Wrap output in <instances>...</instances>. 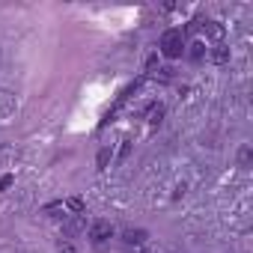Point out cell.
<instances>
[{"label": "cell", "instance_id": "16", "mask_svg": "<svg viewBox=\"0 0 253 253\" xmlns=\"http://www.w3.org/2000/svg\"><path fill=\"white\" fill-rule=\"evenodd\" d=\"M155 66H158V57H155V54H152V57H149V60H146V69H155Z\"/></svg>", "mask_w": 253, "mask_h": 253}, {"label": "cell", "instance_id": "15", "mask_svg": "<svg viewBox=\"0 0 253 253\" xmlns=\"http://www.w3.org/2000/svg\"><path fill=\"white\" fill-rule=\"evenodd\" d=\"M57 253H78V247H75V244H69V241H66V244H60V250H57Z\"/></svg>", "mask_w": 253, "mask_h": 253}, {"label": "cell", "instance_id": "4", "mask_svg": "<svg viewBox=\"0 0 253 253\" xmlns=\"http://www.w3.org/2000/svg\"><path fill=\"white\" fill-rule=\"evenodd\" d=\"M203 27H206V33H209V36H211V39H214L217 45H223V36H226V27H223L220 21H206Z\"/></svg>", "mask_w": 253, "mask_h": 253}, {"label": "cell", "instance_id": "7", "mask_svg": "<svg viewBox=\"0 0 253 253\" xmlns=\"http://www.w3.org/2000/svg\"><path fill=\"white\" fill-rule=\"evenodd\" d=\"M110 158H113V149H110V146H104V149H98V155H95V167H98V170H107V164H110Z\"/></svg>", "mask_w": 253, "mask_h": 253}, {"label": "cell", "instance_id": "6", "mask_svg": "<svg viewBox=\"0 0 253 253\" xmlns=\"http://www.w3.org/2000/svg\"><path fill=\"white\" fill-rule=\"evenodd\" d=\"M81 229H86V214H72V220L66 223V232L75 235V232H81Z\"/></svg>", "mask_w": 253, "mask_h": 253}, {"label": "cell", "instance_id": "11", "mask_svg": "<svg viewBox=\"0 0 253 253\" xmlns=\"http://www.w3.org/2000/svg\"><path fill=\"white\" fill-rule=\"evenodd\" d=\"M45 211H48L51 217H63L60 211H66V206H63V200H57V203H48V206H45Z\"/></svg>", "mask_w": 253, "mask_h": 253}, {"label": "cell", "instance_id": "8", "mask_svg": "<svg viewBox=\"0 0 253 253\" xmlns=\"http://www.w3.org/2000/svg\"><path fill=\"white\" fill-rule=\"evenodd\" d=\"M250 161H253V149L244 143V146L238 149V167H241V170H247V167H250Z\"/></svg>", "mask_w": 253, "mask_h": 253}, {"label": "cell", "instance_id": "3", "mask_svg": "<svg viewBox=\"0 0 253 253\" xmlns=\"http://www.w3.org/2000/svg\"><path fill=\"white\" fill-rule=\"evenodd\" d=\"M146 241H149L146 229H125L122 232V244H128V247H146Z\"/></svg>", "mask_w": 253, "mask_h": 253}, {"label": "cell", "instance_id": "12", "mask_svg": "<svg viewBox=\"0 0 253 253\" xmlns=\"http://www.w3.org/2000/svg\"><path fill=\"white\" fill-rule=\"evenodd\" d=\"M206 57V45L203 42H194L191 45V60H203Z\"/></svg>", "mask_w": 253, "mask_h": 253}, {"label": "cell", "instance_id": "1", "mask_svg": "<svg viewBox=\"0 0 253 253\" xmlns=\"http://www.w3.org/2000/svg\"><path fill=\"white\" fill-rule=\"evenodd\" d=\"M161 54L167 60H179L185 54V30H179V27L164 30V36H161Z\"/></svg>", "mask_w": 253, "mask_h": 253}, {"label": "cell", "instance_id": "5", "mask_svg": "<svg viewBox=\"0 0 253 253\" xmlns=\"http://www.w3.org/2000/svg\"><path fill=\"white\" fill-rule=\"evenodd\" d=\"M209 57H211V63H217V66H223V63H229V48H226V45H214Z\"/></svg>", "mask_w": 253, "mask_h": 253}, {"label": "cell", "instance_id": "2", "mask_svg": "<svg viewBox=\"0 0 253 253\" xmlns=\"http://www.w3.org/2000/svg\"><path fill=\"white\" fill-rule=\"evenodd\" d=\"M89 238H92V244H104L107 238H113V223L110 220H95L92 226H89Z\"/></svg>", "mask_w": 253, "mask_h": 253}, {"label": "cell", "instance_id": "10", "mask_svg": "<svg viewBox=\"0 0 253 253\" xmlns=\"http://www.w3.org/2000/svg\"><path fill=\"white\" fill-rule=\"evenodd\" d=\"M161 119H164V104H152V107H149V122L158 125Z\"/></svg>", "mask_w": 253, "mask_h": 253}, {"label": "cell", "instance_id": "14", "mask_svg": "<svg viewBox=\"0 0 253 253\" xmlns=\"http://www.w3.org/2000/svg\"><path fill=\"white\" fill-rule=\"evenodd\" d=\"M131 155V140H122V149H119V161H125Z\"/></svg>", "mask_w": 253, "mask_h": 253}, {"label": "cell", "instance_id": "9", "mask_svg": "<svg viewBox=\"0 0 253 253\" xmlns=\"http://www.w3.org/2000/svg\"><path fill=\"white\" fill-rule=\"evenodd\" d=\"M63 206H66L69 211H75V214H84V211H86V206H84V200H81V197H69Z\"/></svg>", "mask_w": 253, "mask_h": 253}, {"label": "cell", "instance_id": "13", "mask_svg": "<svg viewBox=\"0 0 253 253\" xmlns=\"http://www.w3.org/2000/svg\"><path fill=\"white\" fill-rule=\"evenodd\" d=\"M15 185V176L12 173H6V176H0V194H3V191H9Z\"/></svg>", "mask_w": 253, "mask_h": 253}]
</instances>
